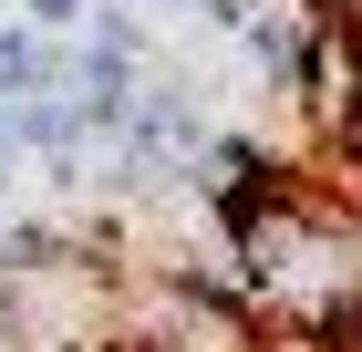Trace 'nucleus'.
<instances>
[{"label":"nucleus","mask_w":362,"mask_h":352,"mask_svg":"<svg viewBox=\"0 0 362 352\" xmlns=\"http://www.w3.org/2000/svg\"><path fill=\"white\" fill-rule=\"evenodd\" d=\"M207 21H228V31H249V21H259V0H207Z\"/></svg>","instance_id":"1"},{"label":"nucleus","mask_w":362,"mask_h":352,"mask_svg":"<svg viewBox=\"0 0 362 352\" xmlns=\"http://www.w3.org/2000/svg\"><path fill=\"white\" fill-rule=\"evenodd\" d=\"M0 176H11V156H0Z\"/></svg>","instance_id":"2"}]
</instances>
